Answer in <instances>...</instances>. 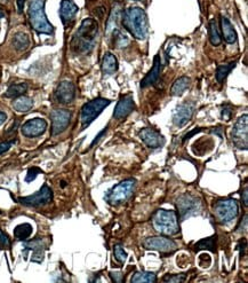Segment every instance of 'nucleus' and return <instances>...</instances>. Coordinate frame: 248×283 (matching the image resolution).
Returning a JSON list of instances; mask_svg holds the SVG:
<instances>
[{"instance_id":"f257e3e1","label":"nucleus","mask_w":248,"mask_h":283,"mask_svg":"<svg viewBox=\"0 0 248 283\" xmlns=\"http://www.w3.org/2000/svg\"><path fill=\"white\" fill-rule=\"evenodd\" d=\"M98 34V23L94 19H85L71 41V48L77 54H88L94 48Z\"/></svg>"},{"instance_id":"f03ea898","label":"nucleus","mask_w":248,"mask_h":283,"mask_svg":"<svg viewBox=\"0 0 248 283\" xmlns=\"http://www.w3.org/2000/svg\"><path fill=\"white\" fill-rule=\"evenodd\" d=\"M122 22L125 29L134 38L143 40L148 36L149 23L147 13L141 7H130L123 13Z\"/></svg>"},{"instance_id":"7ed1b4c3","label":"nucleus","mask_w":248,"mask_h":283,"mask_svg":"<svg viewBox=\"0 0 248 283\" xmlns=\"http://www.w3.org/2000/svg\"><path fill=\"white\" fill-rule=\"evenodd\" d=\"M28 15L31 27L38 34L52 35L54 33V27L49 23L45 13V0H29Z\"/></svg>"},{"instance_id":"20e7f679","label":"nucleus","mask_w":248,"mask_h":283,"mask_svg":"<svg viewBox=\"0 0 248 283\" xmlns=\"http://www.w3.org/2000/svg\"><path fill=\"white\" fill-rule=\"evenodd\" d=\"M152 225L155 231L162 235L173 236L180 232L179 218H177L176 212L173 210L160 209V210L155 211L152 217Z\"/></svg>"},{"instance_id":"39448f33","label":"nucleus","mask_w":248,"mask_h":283,"mask_svg":"<svg viewBox=\"0 0 248 283\" xmlns=\"http://www.w3.org/2000/svg\"><path fill=\"white\" fill-rule=\"evenodd\" d=\"M213 212L219 224L226 225L239 214V204L233 199L217 200L213 204Z\"/></svg>"},{"instance_id":"423d86ee","label":"nucleus","mask_w":248,"mask_h":283,"mask_svg":"<svg viewBox=\"0 0 248 283\" xmlns=\"http://www.w3.org/2000/svg\"><path fill=\"white\" fill-rule=\"evenodd\" d=\"M135 182L136 181L134 179H126L118 183V185L112 187V188L105 194V202L110 205H113V207L125 203L126 201L132 196L134 188H135Z\"/></svg>"},{"instance_id":"0eeeda50","label":"nucleus","mask_w":248,"mask_h":283,"mask_svg":"<svg viewBox=\"0 0 248 283\" xmlns=\"http://www.w3.org/2000/svg\"><path fill=\"white\" fill-rule=\"evenodd\" d=\"M110 105H111V101L104 98H96L94 100L86 102L81 108V130H85L87 126H90Z\"/></svg>"},{"instance_id":"6e6552de","label":"nucleus","mask_w":248,"mask_h":283,"mask_svg":"<svg viewBox=\"0 0 248 283\" xmlns=\"http://www.w3.org/2000/svg\"><path fill=\"white\" fill-rule=\"evenodd\" d=\"M176 205L179 209V217L182 221L192 215L199 214L201 210L200 200L189 193L181 195L176 201Z\"/></svg>"},{"instance_id":"1a4fd4ad","label":"nucleus","mask_w":248,"mask_h":283,"mask_svg":"<svg viewBox=\"0 0 248 283\" xmlns=\"http://www.w3.org/2000/svg\"><path fill=\"white\" fill-rule=\"evenodd\" d=\"M248 116L245 114L237 119L235 125L231 131V141L235 144L236 148L238 149L247 150L248 147V136H247V124H248Z\"/></svg>"},{"instance_id":"9d476101","label":"nucleus","mask_w":248,"mask_h":283,"mask_svg":"<svg viewBox=\"0 0 248 283\" xmlns=\"http://www.w3.org/2000/svg\"><path fill=\"white\" fill-rule=\"evenodd\" d=\"M17 201H19V203H21L22 205H26V207L30 208L42 207V205L51 203L53 201V190L51 189V187L44 185L40 189H39V192L33 194V195L27 197H20Z\"/></svg>"},{"instance_id":"9b49d317","label":"nucleus","mask_w":248,"mask_h":283,"mask_svg":"<svg viewBox=\"0 0 248 283\" xmlns=\"http://www.w3.org/2000/svg\"><path fill=\"white\" fill-rule=\"evenodd\" d=\"M72 117V112L66 109H55L51 112L52 136H59L68 129Z\"/></svg>"},{"instance_id":"f8f14e48","label":"nucleus","mask_w":248,"mask_h":283,"mask_svg":"<svg viewBox=\"0 0 248 283\" xmlns=\"http://www.w3.org/2000/svg\"><path fill=\"white\" fill-rule=\"evenodd\" d=\"M142 246L147 250H155L159 252H173L177 249V243L165 236H154L145 239Z\"/></svg>"},{"instance_id":"ddd939ff","label":"nucleus","mask_w":248,"mask_h":283,"mask_svg":"<svg viewBox=\"0 0 248 283\" xmlns=\"http://www.w3.org/2000/svg\"><path fill=\"white\" fill-rule=\"evenodd\" d=\"M46 249H47V242L41 238H37L32 241L24 243V254L31 252V261H34V263H41L44 260Z\"/></svg>"},{"instance_id":"4468645a","label":"nucleus","mask_w":248,"mask_h":283,"mask_svg":"<svg viewBox=\"0 0 248 283\" xmlns=\"http://www.w3.org/2000/svg\"><path fill=\"white\" fill-rule=\"evenodd\" d=\"M47 130V122L42 118H32L26 122L21 127V132L27 138H37L42 136Z\"/></svg>"},{"instance_id":"2eb2a0df","label":"nucleus","mask_w":248,"mask_h":283,"mask_svg":"<svg viewBox=\"0 0 248 283\" xmlns=\"http://www.w3.org/2000/svg\"><path fill=\"white\" fill-rule=\"evenodd\" d=\"M139 137L149 148H152V149H158V148H161L166 142L165 138L162 137L158 131H155V129H151V127H145V129H142L139 132Z\"/></svg>"},{"instance_id":"dca6fc26","label":"nucleus","mask_w":248,"mask_h":283,"mask_svg":"<svg viewBox=\"0 0 248 283\" xmlns=\"http://www.w3.org/2000/svg\"><path fill=\"white\" fill-rule=\"evenodd\" d=\"M194 108H196V106L192 102H184V104L180 105L173 115L174 125L177 127H183L186 124L189 123L193 116Z\"/></svg>"},{"instance_id":"f3484780","label":"nucleus","mask_w":248,"mask_h":283,"mask_svg":"<svg viewBox=\"0 0 248 283\" xmlns=\"http://www.w3.org/2000/svg\"><path fill=\"white\" fill-rule=\"evenodd\" d=\"M135 109V102H134L132 94L122 95L117 104L115 111H113V118L123 119L126 118L130 112Z\"/></svg>"},{"instance_id":"a211bd4d","label":"nucleus","mask_w":248,"mask_h":283,"mask_svg":"<svg viewBox=\"0 0 248 283\" xmlns=\"http://www.w3.org/2000/svg\"><path fill=\"white\" fill-rule=\"evenodd\" d=\"M55 98L60 104H71L74 100V98H76V87H74V85L71 81H61L58 88H56Z\"/></svg>"},{"instance_id":"6ab92c4d","label":"nucleus","mask_w":248,"mask_h":283,"mask_svg":"<svg viewBox=\"0 0 248 283\" xmlns=\"http://www.w3.org/2000/svg\"><path fill=\"white\" fill-rule=\"evenodd\" d=\"M78 10L79 8L72 0H62L61 5H60V17H61L63 26L68 28L73 23Z\"/></svg>"},{"instance_id":"aec40b11","label":"nucleus","mask_w":248,"mask_h":283,"mask_svg":"<svg viewBox=\"0 0 248 283\" xmlns=\"http://www.w3.org/2000/svg\"><path fill=\"white\" fill-rule=\"evenodd\" d=\"M161 59L160 55H155L154 60V67L150 71L148 72V75L144 77L141 81V88H145L151 86V85H155L158 83L159 78H160V72H161Z\"/></svg>"},{"instance_id":"412c9836","label":"nucleus","mask_w":248,"mask_h":283,"mask_svg":"<svg viewBox=\"0 0 248 283\" xmlns=\"http://www.w3.org/2000/svg\"><path fill=\"white\" fill-rule=\"evenodd\" d=\"M101 69L103 75H112L118 70V61L117 58L112 53H105L103 59H102V65Z\"/></svg>"},{"instance_id":"4be33fe9","label":"nucleus","mask_w":248,"mask_h":283,"mask_svg":"<svg viewBox=\"0 0 248 283\" xmlns=\"http://www.w3.org/2000/svg\"><path fill=\"white\" fill-rule=\"evenodd\" d=\"M221 28L225 42H228V44H235L237 41V33L236 30L233 29L231 22H230L225 16H221Z\"/></svg>"},{"instance_id":"5701e85b","label":"nucleus","mask_w":248,"mask_h":283,"mask_svg":"<svg viewBox=\"0 0 248 283\" xmlns=\"http://www.w3.org/2000/svg\"><path fill=\"white\" fill-rule=\"evenodd\" d=\"M190 85H191L190 77L186 76L180 77V78H177L174 81V84H173V86L171 88V93L172 95H174V97H181V95L190 87Z\"/></svg>"},{"instance_id":"b1692460","label":"nucleus","mask_w":248,"mask_h":283,"mask_svg":"<svg viewBox=\"0 0 248 283\" xmlns=\"http://www.w3.org/2000/svg\"><path fill=\"white\" fill-rule=\"evenodd\" d=\"M33 107V100L26 95H21L13 102L14 110L17 112H28Z\"/></svg>"},{"instance_id":"393cba45","label":"nucleus","mask_w":248,"mask_h":283,"mask_svg":"<svg viewBox=\"0 0 248 283\" xmlns=\"http://www.w3.org/2000/svg\"><path fill=\"white\" fill-rule=\"evenodd\" d=\"M32 226L28 224V222H24V224L16 226L15 229H14V236H15V239L19 240V241H27L31 236V234H32Z\"/></svg>"},{"instance_id":"a878e982","label":"nucleus","mask_w":248,"mask_h":283,"mask_svg":"<svg viewBox=\"0 0 248 283\" xmlns=\"http://www.w3.org/2000/svg\"><path fill=\"white\" fill-rule=\"evenodd\" d=\"M13 46L15 47V49H17V51H20V52L26 51V49L29 48V46H30L29 36L24 33L15 34L13 37Z\"/></svg>"},{"instance_id":"bb28decb","label":"nucleus","mask_w":248,"mask_h":283,"mask_svg":"<svg viewBox=\"0 0 248 283\" xmlns=\"http://www.w3.org/2000/svg\"><path fill=\"white\" fill-rule=\"evenodd\" d=\"M28 91V84L27 83H19V84H13L8 87V90L6 91L5 97L9 99H16L24 95Z\"/></svg>"},{"instance_id":"cd10ccee","label":"nucleus","mask_w":248,"mask_h":283,"mask_svg":"<svg viewBox=\"0 0 248 283\" xmlns=\"http://www.w3.org/2000/svg\"><path fill=\"white\" fill-rule=\"evenodd\" d=\"M236 65H237V60L233 62L228 63V65L217 66V68H216V80H217V83L222 84L226 77L229 76V73L231 72V70L235 68Z\"/></svg>"},{"instance_id":"c85d7f7f","label":"nucleus","mask_w":248,"mask_h":283,"mask_svg":"<svg viewBox=\"0 0 248 283\" xmlns=\"http://www.w3.org/2000/svg\"><path fill=\"white\" fill-rule=\"evenodd\" d=\"M210 40L211 44L213 46H218L221 45L222 42V37H221V33H219V28H218V23L216 20H211L210 21Z\"/></svg>"},{"instance_id":"c756f323","label":"nucleus","mask_w":248,"mask_h":283,"mask_svg":"<svg viewBox=\"0 0 248 283\" xmlns=\"http://www.w3.org/2000/svg\"><path fill=\"white\" fill-rule=\"evenodd\" d=\"M155 281H157V275L155 273H151V272H145V271L136 272V273L133 275L132 280H130V282L134 283H141V282L154 283Z\"/></svg>"},{"instance_id":"7c9ffc66","label":"nucleus","mask_w":248,"mask_h":283,"mask_svg":"<svg viewBox=\"0 0 248 283\" xmlns=\"http://www.w3.org/2000/svg\"><path fill=\"white\" fill-rule=\"evenodd\" d=\"M214 248H215V236L201 240V241L196 243V246H194V249H196V251L207 249V250L212 251V252H214L215 251Z\"/></svg>"},{"instance_id":"2f4dec72","label":"nucleus","mask_w":248,"mask_h":283,"mask_svg":"<svg viewBox=\"0 0 248 283\" xmlns=\"http://www.w3.org/2000/svg\"><path fill=\"white\" fill-rule=\"evenodd\" d=\"M113 253H115L116 260L120 264H124L127 259V253L126 251L124 250V247L122 244H116L115 249H113Z\"/></svg>"},{"instance_id":"473e14b6","label":"nucleus","mask_w":248,"mask_h":283,"mask_svg":"<svg viewBox=\"0 0 248 283\" xmlns=\"http://www.w3.org/2000/svg\"><path fill=\"white\" fill-rule=\"evenodd\" d=\"M186 280V274H173V275H166L162 279L164 282H184Z\"/></svg>"},{"instance_id":"72a5a7b5","label":"nucleus","mask_w":248,"mask_h":283,"mask_svg":"<svg viewBox=\"0 0 248 283\" xmlns=\"http://www.w3.org/2000/svg\"><path fill=\"white\" fill-rule=\"evenodd\" d=\"M41 173V170L39 168H30L28 170V173H27V177H26V181L27 182H31L33 181V180L37 178L38 175H40Z\"/></svg>"},{"instance_id":"f704fd0d","label":"nucleus","mask_w":248,"mask_h":283,"mask_svg":"<svg viewBox=\"0 0 248 283\" xmlns=\"http://www.w3.org/2000/svg\"><path fill=\"white\" fill-rule=\"evenodd\" d=\"M115 42L118 47H126V46L128 45V39H127V37L125 36V35H123L120 31H117Z\"/></svg>"},{"instance_id":"c9c22d12","label":"nucleus","mask_w":248,"mask_h":283,"mask_svg":"<svg viewBox=\"0 0 248 283\" xmlns=\"http://www.w3.org/2000/svg\"><path fill=\"white\" fill-rule=\"evenodd\" d=\"M16 140H10V141H2L0 142V155L5 154L6 151H8L14 144H15Z\"/></svg>"},{"instance_id":"e433bc0d","label":"nucleus","mask_w":248,"mask_h":283,"mask_svg":"<svg viewBox=\"0 0 248 283\" xmlns=\"http://www.w3.org/2000/svg\"><path fill=\"white\" fill-rule=\"evenodd\" d=\"M232 114H233V110H232L231 106H230V105L223 106V109H222V118H224L225 121H230V119H231Z\"/></svg>"},{"instance_id":"4c0bfd02","label":"nucleus","mask_w":248,"mask_h":283,"mask_svg":"<svg viewBox=\"0 0 248 283\" xmlns=\"http://www.w3.org/2000/svg\"><path fill=\"white\" fill-rule=\"evenodd\" d=\"M0 246L3 248H8L10 246V241L8 239V236L0 231Z\"/></svg>"},{"instance_id":"58836bf2","label":"nucleus","mask_w":248,"mask_h":283,"mask_svg":"<svg viewBox=\"0 0 248 283\" xmlns=\"http://www.w3.org/2000/svg\"><path fill=\"white\" fill-rule=\"evenodd\" d=\"M110 277H111L113 282H118V283L123 282L124 275L123 273H120V272H110Z\"/></svg>"},{"instance_id":"ea45409f","label":"nucleus","mask_w":248,"mask_h":283,"mask_svg":"<svg viewBox=\"0 0 248 283\" xmlns=\"http://www.w3.org/2000/svg\"><path fill=\"white\" fill-rule=\"evenodd\" d=\"M20 125V122L19 121H16L15 123L13 124V126H10L8 130H7V132L6 134H13V133H15L16 132V130H17V127H19Z\"/></svg>"},{"instance_id":"a19ab883","label":"nucleus","mask_w":248,"mask_h":283,"mask_svg":"<svg viewBox=\"0 0 248 283\" xmlns=\"http://www.w3.org/2000/svg\"><path fill=\"white\" fill-rule=\"evenodd\" d=\"M24 3H26V0H17V7H19V13L20 14L23 12Z\"/></svg>"},{"instance_id":"79ce46f5","label":"nucleus","mask_w":248,"mask_h":283,"mask_svg":"<svg viewBox=\"0 0 248 283\" xmlns=\"http://www.w3.org/2000/svg\"><path fill=\"white\" fill-rule=\"evenodd\" d=\"M6 119H7V115L3 111L0 110V125H2V124L6 122Z\"/></svg>"},{"instance_id":"37998d69","label":"nucleus","mask_w":248,"mask_h":283,"mask_svg":"<svg viewBox=\"0 0 248 283\" xmlns=\"http://www.w3.org/2000/svg\"><path fill=\"white\" fill-rule=\"evenodd\" d=\"M6 16V12H5V8L0 5V19H3V17Z\"/></svg>"},{"instance_id":"c03bdc74","label":"nucleus","mask_w":248,"mask_h":283,"mask_svg":"<svg viewBox=\"0 0 248 283\" xmlns=\"http://www.w3.org/2000/svg\"><path fill=\"white\" fill-rule=\"evenodd\" d=\"M248 203V200H247V187L245 188V190H244V204L247 205Z\"/></svg>"},{"instance_id":"a18cd8bd","label":"nucleus","mask_w":248,"mask_h":283,"mask_svg":"<svg viewBox=\"0 0 248 283\" xmlns=\"http://www.w3.org/2000/svg\"><path fill=\"white\" fill-rule=\"evenodd\" d=\"M134 1H140V0H134Z\"/></svg>"}]
</instances>
